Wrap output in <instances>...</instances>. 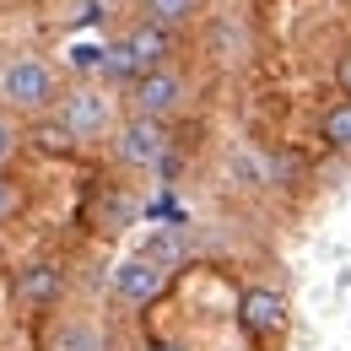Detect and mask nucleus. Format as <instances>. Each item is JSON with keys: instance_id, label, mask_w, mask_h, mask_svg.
<instances>
[{"instance_id": "1", "label": "nucleus", "mask_w": 351, "mask_h": 351, "mask_svg": "<svg viewBox=\"0 0 351 351\" xmlns=\"http://www.w3.org/2000/svg\"><path fill=\"white\" fill-rule=\"evenodd\" d=\"M114 152H119L125 168H162L168 162V125L135 114V119H125L114 130Z\"/></svg>"}, {"instance_id": "2", "label": "nucleus", "mask_w": 351, "mask_h": 351, "mask_svg": "<svg viewBox=\"0 0 351 351\" xmlns=\"http://www.w3.org/2000/svg\"><path fill=\"white\" fill-rule=\"evenodd\" d=\"M60 125L71 130V141H103L114 130V97L103 87H76L60 108Z\"/></svg>"}, {"instance_id": "3", "label": "nucleus", "mask_w": 351, "mask_h": 351, "mask_svg": "<svg viewBox=\"0 0 351 351\" xmlns=\"http://www.w3.org/2000/svg\"><path fill=\"white\" fill-rule=\"evenodd\" d=\"M0 97H11L16 108H49L54 103V71H49L44 60H11L5 71H0Z\"/></svg>"}, {"instance_id": "4", "label": "nucleus", "mask_w": 351, "mask_h": 351, "mask_svg": "<svg viewBox=\"0 0 351 351\" xmlns=\"http://www.w3.org/2000/svg\"><path fill=\"white\" fill-rule=\"evenodd\" d=\"M238 324L254 335V341H276L287 330V298L270 292V287H249L238 298Z\"/></svg>"}, {"instance_id": "5", "label": "nucleus", "mask_w": 351, "mask_h": 351, "mask_svg": "<svg viewBox=\"0 0 351 351\" xmlns=\"http://www.w3.org/2000/svg\"><path fill=\"white\" fill-rule=\"evenodd\" d=\"M162 287H168V270L152 265V260H141V254H130L125 265H114V298H119V303L146 308V303H157Z\"/></svg>"}, {"instance_id": "6", "label": "nucleus", "mask_w": 351, "mask_h": 351, "mask_svg": "<svg viewBox=\"0 0 351 351\" xmlns=\"http://www.w3.org/2000/svg\"><path fill=\"white\" fill-rule=\"evenodd\" d=\"M178 103H184V76L168 71V65L135 82V114H141V119H168Z\"/></svg>"}, {"instance_id": "7", "label": "nucleus", "mask_w": 351, "mask_h": 351, "mask_svg": "<svg viewBox=\"0 0 351 351\" xmlns=\"http://www.w3.org/2000/svg\"><path fill=\"white\" fill-rule=\"evenodd\" d=\"M119 44H125V54H130V71H135V82H141V76L162 71V60H168V27L141 22V27H130Z\"/></svg>"}, {"instance_id": "8", "label": "nucleus", "mask_w": 351, "mask_h": 351, "mask_svg": "<svg viewBox=\"0 0 351 351\" xmlns=\"http://www.w3.org/2000/svg\"><path fill=\"white\" fill-rule=\"evenodd\" d=\"M60 292H65V270L60 265H27V270H16V303L49 308V303H60Z\"/></svg>"}, {"instance_id": "9", "label": "nucleus", "mask_w": 351, "mask_h": 351, "mask_svg": "<svg viewBox=\"0 0 351 351\" xmlns=\"http://www.w3.org/2000/svg\"><path fill=\"white\" fill-rule=\"evenodd\" d=\"M184 254H189V243H184V227H157V232H146V243H141V260L162 265V270H173Z\"/></svg>"}, {"instance_id": "10", "label": "nucleus", "mask_w": 351, "mask_h": 351, "mask_svg": "<svg viewBox=\"0 0 351 351\" xmlns=\"http://www.w3.org/2000/svg\"><path fill=\"white\" fill-rule=\"evenodd\" d=\"M49 351H103V330H92L87 319H60V330L49 335Z\"/></svg>"}, {"instance_id": "11", "label": "nucleus", "mask_w": 351, "mask_h": 351, "mask_svg": "<svg viewBox=\"0 0 351 351\" xmlns=\"http://www.w3.org/2000/svg\"><path fill=\"white\" fill-rule=\"evenodd\" d=\"M319 135H324V146H335V152H351V97H346V103H335V108H324V119H319Z\"/></svg>"}, {"instance_id": "12", "label": "nucleus", "mask_w": 351, "mask_h": 351, "mask_svg": "<svg viewBox=\"0 0 351 351\" xmlns=\"http://www.w3.org/2000/svg\"><path fill=\"white\" fill-rule=\"evenodd\" d=\"M195 11H200V0H146V22H157V27H184Z\"/></svg>"}, {"instance_id": "13", "label": "nucleus", "mask_w": 351, "mask_h": 351, "mask_svg": "<svg viewBox=\"0 0 351 351\" xmlns=\"http://www.w3.org/2000/svg\"><path fill=\"white\" fill-rule=\"evenodd\" d=\"M71 65H76V71H103V49L97 44H76L71 49Z\"/></svg>"}, {"instance_id": "14", "label": "nucleus", "mask_w": 351, "mask_h": 351, "mask_svg": "<svg viewBox=\"0 0 351 351\" xmlns=\"http://www.w3.org/2000/svg\"><path fill=\"white\" fill-rule=\"evenodd\" d=\"M11 152H16V125H11V119H0V162H5Z\"/></svg>"}, {"instance_id": "15", "label": "nucleus", "mask_w": 351, "mask_h": 351, "mask_svg": "<svg viewBox=\"0 0 351 351\" xmlns=\"http://www.w3.org/2000/svg\"><path fill=\"white\" fill-rule=\"evenodd\" d=\"M0 217H11V184L0 178Z\"/></svg>"}, {"instance_id": "16", "label": "nucleus", "mask_w": 351, "mask_h": 351, "mask_svg": "<svg viewBox=\"0 0 351 351\" xmlns=\"http://www.w3.org/2000/svg\"><path fill=\"white\" fill-rule=\"evenodd\" d=\"M341 82H346V92H351V60H346V65H341Z\"/></svg>"}, {"instance_id": "17", "label": "nucleus", "mask_w": 351, "mask_h": 351, "mask_svg": "<svg viewBox=\"0 0 351 351\" xmlns=\"http://www.w3.org/2000/svg\"><path fill=\"white\" fill-rule=\"evenodd\" d=\"M146 351H184V346H168V341H157V346H146Z\"/></svg>"}]
</instances>
